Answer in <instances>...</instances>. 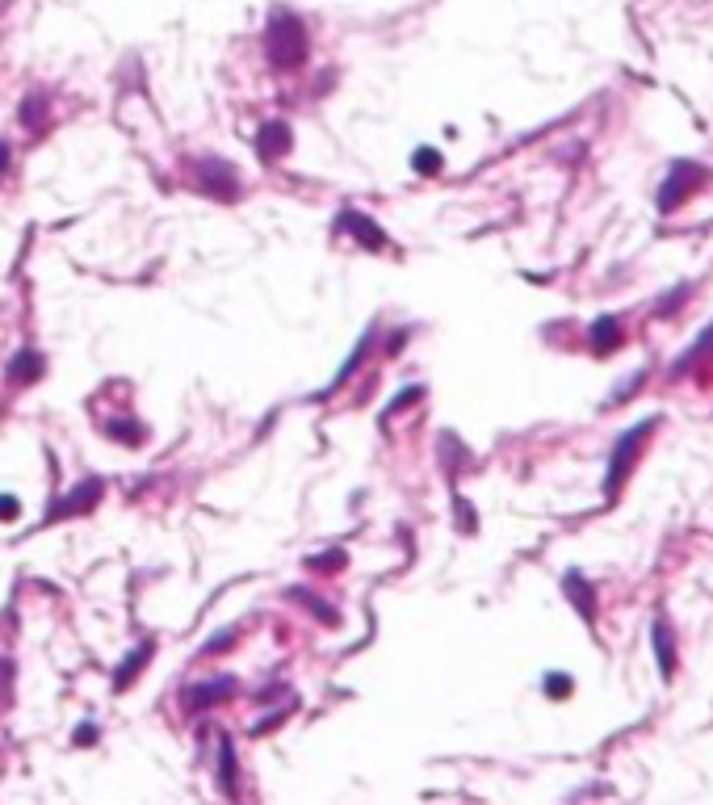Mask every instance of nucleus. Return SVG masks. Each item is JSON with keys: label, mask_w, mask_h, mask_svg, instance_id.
Returning a JSON list of instances; mask_svg holds the SVG:
<instances>
[{"label": "nucleus", "mask_w": 713, "mask_h": 805, "mask_svg": "<svg viewBox=\"0 0 713 805\" xmlns=\"http://www.w3.org/2000/svg\"><path fill=\"white\" fill-rule=\"evenodd\" d=\"M307 51H311L307 26L298 21V13L277 5L269 13V26H265V55H269V63H273V68H282V72H294V68L307 63Z\"/></svg>", "instance_id": "1"}, {"label": "nucleus", "mask_w": 713, "mask_h": 805, "mask_svg": "<svg viewBox=\"0 0 713 805\" xmlns=\"http://www.w3.org/2000/svg\"><path fill=\"white\" fill-rule=\"evenodd\" d=\"M655 416L651 420H642V424H634L630 432H621L617 437V445H613V453H609V478H604V495H617L621 491V483L630 478V470H634V462H638V453H642V445H646V437L655 432Z\"/></svg>", "instance_id": "2"}, {"label": "nucleus", "mask_w": 713, "mask_h": 805, "mask_svg": "<svg viewBox=\"0 0 713 805\" xmlns=\"http://www.w3.org/2000/svg\"><path fill=\"white\" fill-rule=\"evenodd\" d=\"M701 181H705V168H701V164H693V160H676L672 172H667L663 185H659V198H655L659 214H672V210H676V206H680V202H684Z\"/></svg>", "instance_id": "3"}, {"label": "nucleus", "mask_w": 713, "mask_h": 805, "mask_svg": "<svg viewBox=\"0 0 713 805\" xmlns=\"http://www.w3.org/2000/svg\"><path fill=\"white\" fill-rule=\"evenodd\" d=\"M651 646H655L659 676L672 680L676 676V634H672V621H667L663 613H655V621H651Z\"/></svg>", "instance_id": "4"}, {"label": "nucleus", "mask_w": 713, "mask_h": 805, "mask_svg": "<svg viewBox=\"0 0 713 805\" xmlns=\"http://www.w3.org/2000/svg\"><path fill=\"white\" fill-rule=\"evenodd\" d=\"M290 147H294V130H290L286 122H265V126H261V135H256V151H261V160H265V164L282 160Z\"/></svg>", "instance_id": "5"}, {"label": "nucleus", "mask_w": 713, "mask_h": 805, "mask_svg": "<svg viewBox=\"0 0 713 805\" xmlns=\"http://www.w3.org/2000/svg\"><path fill=\"white\" fill-rule=\"evenodd\" d=\"M101 491H105L101 478H84V483H80L72 495H63L59 504L51 508V520H63V516H72V512H89L97 499H101Z\"/></svg>", "instance_id": "6"}, {"label": "nucleus", "mask_w": 713, "mask_h": 805, "mask_svg": "<svg viewBox=\"0 0 713 805\" xmlns=\"http://www.w3.org/2000/svg\"><path fill=\"white\" fill-rule=\"evenodd\" d=\"M563 592L571 596L575 613H579L583 621H596V587L583 579L579 571H567V575H563Z\"/></svg>", "instance_id": "7"}, {"label": "nucleus", "mask_w": 713, "mask_h": 805, "mask_svg": "<svg viewBox=\"0 0 713 805\" xmlns=\"http://www.w3.org/2000/svg\"><path fill=\"white\" fill-rule=\"evenodd\" d=\"M340 227H344V231H353L361 248H370V252H382V248H386L382 227L370 223V219H365V214H357V210H344V214H340Z\"/></svg>", "instance_id": "8"}, {"label": "nucleus", "mask_w": 713, "mask_h": 805, "mask_svg": "<svg viewBox=\"0 0 713 805\" xmlns=\"http://www.w3.org/2000/svg\"><path fill=\"white\" fill-rule=\"evenodd\" d=\"M202 185H206V193H214V198H223V202H231L235 193H240V185H235L231 168L223 160H206L202 164Z\"/></svg>", "instance_id": "9"}, {"label": "nucleus", "mask_w": 713, "mask_h": 805, "mask_svg": "<svg viewBox=\"0 0 713 805\" xmlns=\"http://www.w3.org/2000/svg\"><path fill=\"white\" fill-rule=\"evenodd\" d=\"M588 340H592V353H613V348H621V340H625V328H621V319L617 315H600L596 323H592V332H588Z\"/></svg>", "instance_id": "10"}, {"label": "nucleus", "mask_w": 713, "mask_h": 805, "mask_svg": "<svg viewBox=\"0 0 713 805\" xmlns=\"http://www.w3.org/2000/svg\"><path fill=\"white\" fill-rule=\"evenodd\" d=\"M42 369H47V361H42L34 348H21V353L9 361V378H13L17 386H30V382L42 378Z\"/></svg>", "instance_id": "11"}, {"label": "nucleus", "mask_w": 713, "mask_h": 805, "mask_svg": "<svg viewBox=\"0 0 713 805\" xmlns=\"http://www.w3.org/2000/svg\"><path fill=\"white\" fill-rule=\"evenodd\" d=\"M235 692V680L231 676H223V680H214V684H198V688H189V709H210V705H219L223 696H231Z\"/></svg>", "instance_id": "12"}, {"label": "nucleus", "mask_w": 713, "mask_h": 805, "mask_svg": "<svg viewBox=\"0 0 713 805\" xmlns=\"http://www.w3.org/2000/svg\"><path fill=\"white\" fill-rule=\"evenodd\" d=\"M151 650H156V646H151V642H143V646L135 650V655H131V659H126V663L118 667V676H114V688H131V680H135V671H143V667H147V659H151Z\"/></svg>", "instance_id": "13"}, {"label": "nucleus", "mask_w": 713, "mask_h": 805, "mask_svg": "<svg viewBox=\"0 0 713 805\" xmlns=\"http://www.w3.org/2000/svg\"><path fill=\"white\" fill-rule=\"evenodd\" d=\"M219 780H223V793L235 797V747H231V738L219 743Z\"/></svg>", "instance_id": "14"}, {"label": "nucleus", "mask_w": 713, "mask_h": 805, "mask_svg": "<svg viewBox=\"0 0 713 805\" xmlns=\"http://www.w3.org/2000/svg\"><path fill=\"white\" fill-rule=\"evenodd\" d=\"M412 168L420 172V177H437V172L445 168V160H441V151H432V147H416Z\"/></svg>", "instance_id": "15"}, {"label": "nucleus", "mask_w": 713, "mask_h": 805, "mask_svg": "<svg viewBox=\"0 0 713 805\" xmlns=\"http://www.w3.org/2000/svg\"><path fill=\"white\" fill-rule=\"evenodd\" d=\"M290 600H298V604H307V608H311V613H315V617H319L323 625H336V621H340V617L332 613V604H323L319 596H307V592H302V587H294V592H290Z\"/></svg>", "instance_id": "16"}, {"label": "nucleus", "mask_w": 713, "mask_h": 805, "mask_svg": "<svg viewBox=\"0 0 713 805\" xmlns=\"http://www.w3.org/2000/svg\"><path fill=\"white\" fill-rule=\"evenodd\" d=\"M13 676H17L13 659H0V709H5V705L13 701Z\"/></svg>", "instance_id": "17"}, {"label": "nucleus", "mask_w": 713, "mask_h": 805, "mask_svg": "<svg viewBox=\"0 0 713 805\" xmlns=\"http://www.w3.org/2000/svg\"><path fill=\"white\" fill-rule=\"evenodd\" d=\"M42 114H47V101H42V97H26V110H21V122L34 126V122H42Z\"/></svg>", "instance_id": "18"}, {"label": "nucleus", "mask_w": 713, "mask_h": 805, "mask_svg": "<svg viewBox=\"0 0 713 805\" xmlns=\"http://www.w3.org/2000/svg\"><path fill=\"white\" fill-rule=\"evenodd\" d=\"M546 696H571V680L563 676V671H550L546 676Z\"/></svg>", "instance_id": "19"}, {"label": "nucleus", "mask_w": 713, "mask_h": 805, "mask_svg": "<svg viewBox=\"0 0 713 805\" xmlns=\"http://www.w3.org/2000/svg\"><path fill=\"white\" fill-rule=\"evenodd\" d=\"M311 571H328V567H344V554L340 550H332V554H323V558H311L307 562Z\"/></svg>", "instance_id": "20"}, {"label": "nucleus", "mask_w": 713, "mask_h": 805, "mask_svg": "<svg viewBox=\"0 0 713 805\" xmlns=\"http://www.w3.org/2000/svg\"><path fill=\"white\" fill-rule=\"evenodd\" d=\"M453 508H458V529H462V533H474V516H470V504H466L462 495L453 499Z\"/></svg>", "instance_id": "21"}, {"label": "nucleus", "mask_w": 713, "mask_h": 805, "mask_svg": "<svg viewBox=\"0 0 713 805\" xmlns=\"http://www.w3.org/2000/svg\"><path fill=\"white\" fill-rule=\"evenodd\" d=\"M110 432L122 437L126 445H139V437H143V428H135V424H110Z\"/></svg>", "instance_id": "22"}, {"label": "nucleus", "mask_w": 713, "mask_h": 805, "mask_svg": "<svg viewBox=\"0 0 713 805\" xmlns=\"http://www.w3.org/2000/svg\"><path fill=\"white\" fill-rule=\"evenodd\" d=\"M231 638H235V629H223L219 638H210V642H206V650H202V655H223V650L231 646Z\"/></svg>", "instance_id": "23"}, {"label": "nucleus", "mask_w": 713, "mask_h": 805, "mask_svg": "<svg viewBox=\"0 0 713 805\" xmlns=\"http://www.w3.org/2000/svg\"><path fill=\"white\" fill-rule=\"evenodd\" d=\"M21 516V504L13 495H0V520H17Z\"/></svg>", "instance_id": "24"}, {"label": "nucleus", "mask_w": 713, "mask_h": 805, "mask_svg": "<svg viewBox=\"0 0 713 805\" xmlns=\"http://www.w3.org/2000/svg\"><path fill=\"white\" fill-rule=\"evenodd\" d=\"M93 738H97V730H93V726H80V730H76V743H80V747H89Z\"/></svg>", "instance_id": "25"}, {"label": "nucleus", "mask_w": 713, "mask_h": 805, "mask_svg": "<svg viewBox=\"0 0 713 805\" xmlns=\"http://www.w3.org/2000/svg\"><path fill=\"white\" fill-rule=\"evenodd\" d=\"M5 168H9V147L0 143V172H5Z\"/></svg>", "instance_id": "26"}, {"label": "nucleus", "mask_w": 713, "mask_h": 805, "mask_svg": "<svg viewBox=\"0 0 713 805\" xmlns=\"http://www.w3.org/2000/svg\"><path fill=\"white\" fill-rule=\"evenodd\" d=\"M5 5H9V0H0V9H5Z\"/></svg>", "instance_id": "27"}]
</instances>
